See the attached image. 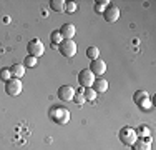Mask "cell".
Segmentation results:
<instances>
[{"instance_id":"cell-19","label":"cell","mask_w":156,"mask_h":150,"mask_svg":"<svg viewBox=\"0 0 156 150\" xmlns=\"http://www.w3.org/2000/svg\"><path fill=\"white\" fill-rule=\"evenodd\" d=\"M136 135H138V138H150L151 137V130L143 125V127H140V129L136 130Z\"/></svg>"},{"instance_id":"cell-23","label":"cell","mask_w":156,"mask_h":150,"mask_svg":"<svg viewBox=\"0 0 156 150\" xmlns=\"http://www.w3.org/2000/svg\"><path fill=\"white\" fill-rule=\"evenodd\" d=\"M10 78H12V72H10V69H7V67H3V69H0V80H3V82H9Z\"/></svg>"},{"instance_id":"cell-25","label":"cell","mask_w":156,"mask_h":150,"mask_svg":"<svg viewBox=\"0 0 156 150\" xmlns=\"http://www.w3.org/2000/svg\"><path fill=\"white\" fill-rule=\"evenodd\" d=\"M76 9H78L76 2H66V3H65V10H66L68 13H75Z\"/></svg>"},{"instance_id":"cell-6","label":"cell","mask_w":156,"mask_h":150,"mask_svg":"<svg viewBox=\"0 0 156 150\" xmlns=\"http://www.w3.org/2000/svg\"><path fill=\"white\" fill-rule=\"evenodd\" d=\"M78 82H80V85L83 88H88V87H91V85H93L95 75L91 73L90 69H85V70H81V72L78 73Z\"/></svg>"},{"instance_id":"cell-5","label":"cell","mask_w":156,"mask_h":150,"mask_svg":"<svg viewBox=\"0 0 156 150\" xmlns=\"http://www.w3.org/2000/svg\"><path fill=\"white\" fill-rule=\"evenodd\" d=\"M58 48H60V54L63 57H75V54L78 50L75 40H63V42L58 45Z\"/></svg>"},{"instance_id":"cell-14","label":"cell","mask_w":156,"mask_h":150,"mask_svg":"<svg viewBox=\"0 0 156 150\" xmlns=\"http://www.w3.org/2000/svg\"><path fill=\"white\" fill-rule=\"evenodd\" d=\"M65 0H51L50 2V9L55 12H65Z\"/></svg>"},{"instance_id":"cell-9","label":"cell","mask_w":156,"mask_h":150,"mask_svg":"<svg viewBox=\"0 0 156 150\" xmlns=\"http://www.w3.org/2000/svg\"><path fill=\"white\" fill-rule=\"evenodd\" d=\"M103 18H105L106 22H116L118 18H120V9H118L116 5H108L106 10L103 12Z\"/></svg>"},{"instance_id":"cell-12","label":"cell","mask_w":156,"mask_h":150,"mask_svg":"<svg viewBox=\"0 0 156 150\" xmlns=\"http://www.w3.org/2000/svg\"><path fill=\"white\" fill-rule=\"evenodd\" d=\"M25 67H23V63H13L12 67H10V72H12V77L13 78H22L25 75Z\"/></svg>"},{"instance_id":"cell-16","label":"cell","mask_w":156,"mask_h":150,"mask_svg":"<svg viewBox=\"0 0 156 150\" xmlns=\"http://www.w3.org/2000/svg\"><path fill=\"white\" fill-rule=\"evenodd\" d=\"M50 40H51V45H60L63 42V37L60 33V30H53L50 35Z\"/></svg>"},{"instance_id":"cell-20","label":"cell","mask_w":156,"mask_h":150,"mask_svg":"<svg viewBox=\"0 0 156 150\" xmlns=\"http://www.w3.org/2000/svg\"><path fill=\"white\" fill-rule=\"evenodd\" d=\"M108 5H111L110 0H98V2H96V7H95V9H96V12H98V13H103V12L106 10V7H108Z\"/></svg>"},{"instance_id":"cell-13","label":"cell","mask_w":156,"mask_h":150,"mask_svg":"<svg viewBox=\"0 0 156 150\" xmlns=\"http://www.w3.org/2000/svg\"><path fill=\"white\" fill-rule=\"evenodd\" d=\"M133 147L135 150H151V140L150 138H138Z\"/></svg>"},{"instance_id":"cell-3","label":"cell","mask_w":156,"mask_h":150,"mask_svg":"<svg viewBox=\"0 0 156 150\" xmlns=\"http://www.w3.org/2000/svg\"><path fill=\"white\" fill-rule=\"evenodd\" d=\"M27 50H28V55L38 58V57H42V55L45 54V45H43V42L40 39H33V40L28 42Z\"/></svg>"},{"instance_id":"cell-1","label":"cell","mask_w":156,"mask_h":150,"mask_svg":"<svg viewBox=\"0 0 156 150\" xmlns=\"http://www.w3.org/2000/svg\"><path fill=\"white\" fill-rule=\"evenodd\" d=\"M50 118L53 120V122H57L58 125H66V123L70 122V110L65 107H51L50 108Z\"/></svg>"},{"instance_id":"cell-8","label":"cell","mask_w":156,"mask_h":150,"mask_svg":"<svg viewBox=\"0 0 156 150\" xmlns=\"http://www.w3.org/2000/svg\"><path fill=\"white\" fill-rule=\"evenodd\" d=\"M90 70L95 77H101L103 73L106 72V62L101 58H96V60H91L90 63Z\"/></svg>"},{"instance_id":"cell-18","label":"cell","mask_w":156,"mask_h":150,"mask_svg":"<svg viewBox=\"0 0 156 150\" xmlns=\"http://www.w3.org/2000/svg\"><path fill=\"white\" fill-rule=\"evenodd\" d=\"M73 102H75L76 105H83L85 102H87V100H85V97H83V87H80V88H78V92H75Z\"/></svg>"},{"instance_id":"cell-11","label":"cell","mask_w":156,"mask_h":150,"mask_svg":"<svg viewBox=\"0 0 156 150\" xmlns=\"http://www.w3.org/2000/svg\"><path fill=\"white\" fill-rule=\"evenodd\" d=\"M91 88H93L96 93H103V92H106V90H108V82H106L105 78H95Z\"/></svg>"},{"instance_id":"cell-22","label":"cell","mask_w":156,"mask_h":150,"mask_svg":"<svg viewBox=\"0 0 156 150\" xmlns=\"http://www.w3.org/2000/svg\"><path fill=\"white\" fill-rule=\"evenodd\" d=\"M37 60H38V58L32 57V55H27L25 60H23V67H25V69H33V67L37 65Z\"/></svg>"},{"instance_id":"cell-4","label":"cell","mask_w":156,"mask_h":150,"mask_svg":"<svg viewBox=\"0 0 156 150\" xmlns=\"http://www.w3.org/2000/svg\"><path fill=\"white\" fill-rule=\"evenodd\" d=\"M22 88H23V85H22L20 78H10L9 82H5V92L7 95L10 97H18L22 93Z\"/></svg>"},{"instance_id":"cell-10","label":"cell","mask_w":156,"mask_h":150,"mask_svg":"<svg viewBox=\"0 0 156 150\" xmlns=\"http://www.w3.org/2000/svg\"><path fill=\"white\" fill-rule=\"evenodd\" d=\"M60 33H62L63 40H73V37L76 33V28L73 24H63L60 28Z\"/></svg>"},{"instance_id":"cell-7","label":"cell","mask_w":156,"mask_h":150,"mask_svg":"<svg viewBox=\"0 0 156 150\" xmlns=\"http://www.w3.org/2000/svg\"><path fill=\"white\" fill-rule=\"evenodd\" d=\"M57 95L62 102H70V100H73V97H75V88H73L72 85H62V87L58 88Z\"/></svg>"},{"instance_id":"cell-21","label":"cell","mask_w":156,"mask_h":150,"mask_svg":"<svg viewBox=\"0 0 156 150\" xmlns=\"http://www.w3.org/2000/svg\"><path fill=\"white\" fill-rule=\"evenodd\" d=\"M136 105H138L141 110H151V107H153V102H151L150 97H146V99H143L140 103H136Z\"/></svg>"},{"instance_id":"cell-17","label":"cell","mask_w":156,"mask_h":150,"mask_svg":"<svg viewBox=\"0 0 156 150\" xmlns=\"http://www.w3.org/2000/svg\"><path fill=\"white\" fill-rule=\"evenodd\" d=\"M87 57L90 58V60L100 58V50H98V47H88V48H87Z\"/></svg>"},{"instance_id":"cell-15","label":"cell","mask_w":156,"mask_h":150,"mask_svg":"<svg viewBox=\"0 0 156 150\" xmlns=\"http://www.w3.org/2000/svg\"><path fill=\"white\" fill-rule=\"evenodd\" d=\"M96 95H98V93H96L91 87L83 88V97H85V100H88V102H93V100L96 99Z\"/></svg>"},{"instance_id":"cell-24","label":"cell","mask_w":156,"mask_h":150,"mask_svg":"<svg viewBox=\"0 0 156 150\" xmlns=\"http://www.w3.org/2000/svg\"><path fill=\"white\" fill-rule=\"evenodd\" d=\"M146 97H150V95H148L146 90H138V92H135V95H133V100H135L136 103H140L141 100L146 99Z\"/></svg>"},{"instance_id":"cell-2","label":"cell","mask_w":156,"mask_h":150,"mask_svg":"<svg viewBox=\"0 0 156 150\" xmlns=\"http://www.w3.org/2000/svg\"><path fill=\"white\" fill-rule=\"evenodd\" d=\"M120 140L123 142L125 145H128V147H133V145H135V142L138 140L136 130L131 129V127H123V129L120 130Z\"/></svg>"}]
</instances>
